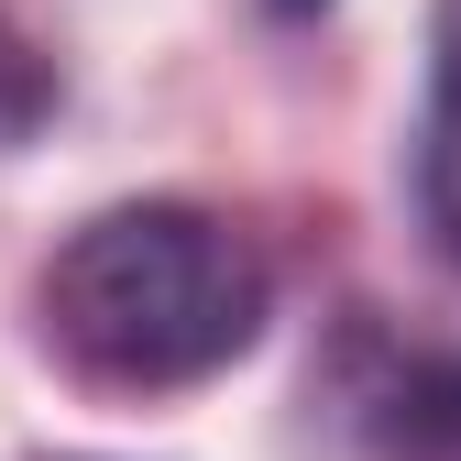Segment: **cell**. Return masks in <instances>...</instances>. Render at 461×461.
Wrapping results in <instances>:
<instances>
[{
	"label": "cell",
	"instance_id": "5b68a950",
	"mask_svg": "<svg viewBox=\"0 0 461 461\" xmlns=\"http://www.w3.org/2000/svg\"><path fill=\"white\" fill-rule=\"evenodd\" d=\"M264 12H275V23H319L330 0H264Z\"/></svg>",
	"mask_w": 461,
	"mask_h": 461
},
{
	"label": "cell",
	"instance_id": "277c9868",
	"mask_svg": "<svg viewBox=\"0 0 461 461\" xmlns=\"http://www.w3.org/2000/svg\"><path fill=\"white\" fill-rule=\"evenodd\" d=\"M55 99H67V77H55V55L0 12V154L12 143H33L44 122H55Z\"/></svg>",
	"mask_w": 461,
	"mask_h": 461
},
{
	"label": "cell",
	"instance_id": "7a4b0ae2",
	"mask_svg": "<svg viewBox=\"0 0 461 461\" xmlns=\"http://www.w3.org/2000/svg\"><path fill=\"white\" fill-rule=\"evenodd\" d=\"M308 461H461V340H407L374 308H340L297 384Z\"/></svg>",
	"mask_w": 461,
	"mask_h": 461
},
{
	"label": "cell",
	"instance_id": "3957f363",
	"mask_svg": "<svg viewBox=\"0 0 461 461\" xmlns=\"http://www.w3.org/2000/svg\"><path fill=\"white\" fill-rule=\"evenodd\" d=\"M407 187H418V220H429V253L461 275V0H429V67H418Z\"/></svg>",
	"mask_w": 461,
	"mask_h": 461
},
{
	"label": "cell",
	"instance_id": "6da1fadb",
	"mask_svg": "<svg viewBox=\"0 0 461 461\" xmlns=\"http://www.w3.org/2000/svg\"><path fill=\"white\" fill-rule=\"evenodd\" d=\"M264 319H275L264 242L198 198H110L33 264V352L122 407L220 384L264 340Z\"/></svg>",
	"mask_w": 461,
	"mask_h": 461
}]
</instances>
